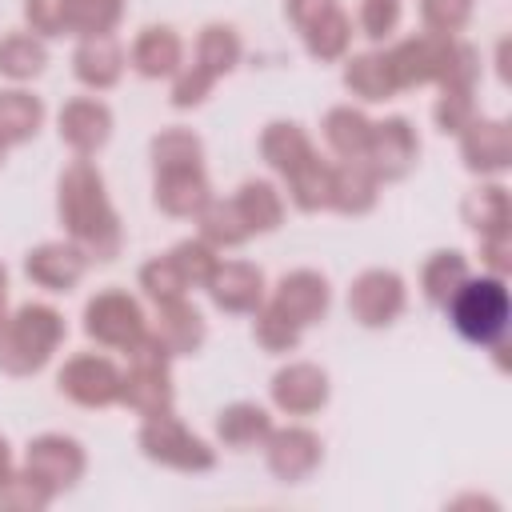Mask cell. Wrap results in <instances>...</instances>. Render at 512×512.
<instances>
[{
    "instance_id": "cell-1",
    "label": "cell",
    "mask_w": 512,
    "mask_h": 512,
    "mask_svg": "<svg viewBox=\"0 0 512 512\" xmlns=\"http://www.w3.org/2000/svg\"><path fill=\"white\" fill-rule=\"evenodd\" d=\"M60 220L88 260H112L120 252V220L104 196V176L84 156L60 176Z\"/></svg>"
},
{
    "instance_id": "cell-2",
    "label": "cell",
    "mask_w": 512,
    "mask_h": 512,
    "mask_svg": "<svg viewBox=\"0 0 512 512\" xmlns=\"http://www.w3.org/2000/svg\"><path fill=\"white\" fill-rule=\"evenodd\" d=\"M60 340H64L60 312L48 304H24L0 328V368L12 376H28L48 364Z\"/></svg>"
},
{
    "instance_id": "cell-3",
    "label": "cell",
    "mask_w": 512,
    "mask_h": 512,
    "mask_svg": "<svg viewBox=\"0 0 512 512\" xmlns=\"http://www.w3.org/2000/svg\"><path fill=\"white\" fill-rule=\"evenodd\" d=\"M448 320L452 328L472 340V344H496L508 336V316H512V304H508V288H504V276H480V280H464L452 296H448Z\"/></svg>"
},
{
    "instance_id": "cell-4",
    "label": "cell",
    "mask_w": 512,
    "mask_h": 512,
    "mask_svg": "<svg viewBox=\"0 0 512 512\" xmlns=\"http://www.w3.org/2000/svg\"><path fill=\"white\" fill-rule=\"evenodd\" d=\"M168 352L164 344L144 332L132 348H128V372L120 376V400L140 412V416H156V412H172V384H168Z\"/></svg>"
},
{
    "instance_id": "cell-5",
    "label": "cell",
    "mask_w": 512,
    "mask_h": 512,
    "mask_svg": "<svg viewBox=\"0 0 512 512\" xmlns=\"http://www.w3.org/2000/svg\"><path fill=\"white\" fill-rule=\"evenodd\" d=\"M140 448L148 460H160L168 468H180V472H204L212 468V448L204 440H196L172 412H156V416H144V428H140Z\"/></svg>"
},
{
    "instance_id": "cell-6",
    "label": "cell",
    "mask_w": 512,
    "mask_h": 512,
    "mask_svg": "<svg viewBox=\"0 0 512 512\" xmlns=\"http://www.w3.org/2000/svg\"><path fill=\"white\" fill-rule=\"evenodd\" d=\"M84 332L104 348H124L128 352L148 332V324H144L140 304L128 292H100L84 308Z\"/></svg>"
},
{
    "instance_id": "cell-7",
    "label": "cell",
    "mask_w": 512,
    "mask_h": 512,
    "mask_svg": "<svg viewBox=\"0 0 512 512\" xmlns=\"http://www.w3.org/2000/svg\"><path fill=\"white\" fill-rule=\"evenodd\" d=\"M448 48H452V36H436V32L408 36L396 48H388L384 60H388V72H392L396 92L440 80L444 76V64H448Z\"/></svg>"
},
{
    "instance_id": "cell-8",
    "label": "cell",
    "mask_w": 512,
    "mask_h": 512,
    "mask_svg": "<svg viewBox=\"0 0 512 512\" xmlns=\"http://www.w3.org/2000/svg\"><path fill=\"white\" fill-rule=\"evenodd\" d=\"M348 312L368 324V328H384L404 312V280L388 268H368L352 280L348 288Z\"/></svg>"
},
{
    "instance_id": "cell-9",
    "label": "cell",
    "mask_w": 512,
    "mask_h": 512,
    "mask_svg": "<svg viewBox=\"0 0 512 512\" xmlns=\"http://www.w3.org/2000/svg\"><path fill=\"white\" fill-rule=\"evenodd\" d=\"M416 156H420V140H416V132H412V124L404 116H392V120L372 124L364 164L376 172V180H400V176H408V168L416 164Z\"/></svg>"
},
{
    "instance_id": "cell-10",
    "label": "cell",
    "mask_w": 512,
    "mask_h": 512,
    "mask_svg": "<svg viewBox=\"0 0 512 512\" xmlns=\"http://www.w3.org/2000/svg\"><path fill=\"white\" fill-rule=\"evenodd\" d=\"M56 384H60L64 396H72L84 408H104V404L120 400V372L104 356H72L60 368Z\"/></svg>"
},
{
    "instance_id": "cell-11",
    "label": "cell",
    "mask_w": 512,
    "mask_h": 512,
    "mask_svg": "<svg viewBox=\"0 0 512 512\" xmlns=\"http://www.w3.org/2000/svg\"><path fill=\"white\" fill-rule=\"evenodd\" d=\"M24 472H32L48 492H60L68 484L80 480L84 472V452L76 440L68 436H40L28 444V456H24Z\"/></svg>"
},
{
    "instance_id": "cell-12",
    "label": "cell",
    "mask_w": 512,
    "mask_h": 512,
    "mask_svg": "<svg viewBox=\"0 0 512 512\" xmlns=\"http://www.w3.org/2000/svg\"><path fill=\"white\" fill-rule=\"evenodd\" d=\"M204 288L220 312H256L264 304V272L244 260L216 264V272L208 276Z\"/></svg>"
},
{
    "instance_id": "cell-13",
    "label": "cell",
    "mask_w": 512,
    "mask_h": 512,
    "mask_svg": "<svg viewBox=\"0 0 512 512\" xmlns=\"http://www.w3.org/2000/svg\"><path fill=\"white\" fill-rule=\"evenodd\" d=\"M272 304H276L296 328H308V324L324 320V312H328V280H324L320 272H312V268H296V272H288V276L276 284Z\"/></svg>"
},
{
    "instance_id": "cell-14",
    "label": "cell",
    "mask_w": 512,
    "mask_h": 512,
    "mask_svg": "<svg viewBox=\"0 0 512 512\" xmlns=\"http://www.w3.org/2000/svg\"><path fill=\"white\" fill-rule=\"evenodd\" d=\"M108 136H112V112H108V104H100L92 96H80V100H68L60 108V140L76 156H92L96 148H104Z\"/></svg>"
},
{
    "instance_id": "cell-15",
    "label": "cell",
    "mask_w": 512,
    "mask_h": 512,
    "mask_svg": "<svg viewBox=\"0 0 512 512\" xmlns=\"http://www.w3.org/2000/svg\"><path fill=\"white\" fill-rule=\"evenodd\" d=\"M84 268H88V256H84L76 244H64V240H60V244H40V248H32L28 260H24L28 280L40 284V288H48V292H68V288H76L80 276H84Z\"/></svg>"
},
{
    "instance_id": "cell-16",
    "label": "cell",
    "mask_w": 512,
    "mask_h": 512,
    "mask_svg": "<svg viewBox=\"0 0 512 512\" xmlns=\"http://www.w3.org/2000/svg\"><path fill=\"white\" fill-rule=\"evenodd\" d=\"M272 400L288 416H308L328 400V376L316 364H288L272 376Z\"/></svg>"
},
{
    "instance_id": "cell-17",
    "label": "cell",
    "mask_w": 512,
    "mask_h": 512,
    "mask_svg": "<svg viewBox=\"0 0 512 512\" xmlns=\"http://www.w3.org/2000/svg\"><path fill=\"white\" fill-rule=\"evenodd\" d=\"M460 152L472 172H504L512 160V132L504 120L472 116V124L460 132Z\"/></svg>"
},
{
    "instance_id": "cell-18",
    "label": "cell",
    "mask_w": 512,
    "mask_h": 512,
    "mask_svg": "<svg viewBox=\"0 0 512 512\" xmlns=\"http://www.w3.org/2000/svg\"><path fill=\"white\" fill-rule=\"evenodd\" d=\"M148 332L164 344L168 356H188L204 344V320L192 304H184V296L180 300H160L156 304V324Z\"/></svg>"
},
{
    "instance_id": "cell-19",
    "label": "cell",
    "mask_w": 512,
    "mask_h": 512,
    "mask_svg": "<svg viewBox=\"0 0 512 512\" xmlns=\"http://www.w3.org/2000/svg\"><path fill=\"white\" fill-rule=\"evenodd\" d=\"M320 464V440L308 428L268 432V468L280 480H304Z\"/></svg>"
},
{
    "instance_id": "cell-20",
    "label": "cell",
    "mask_w": 512,
    "mask_h": 512,
    "mask_svg": "<svg viewBox=\"0 0 512 512\" xmlns=\"http://www.w3.org/2000/svg\"><path fill=\"white\" fill-rule=\"evenodd\" d=\"M212 200L204 168H172V172H156V204L168 216H196L204 204Z\"/></svg>"
},
{
    "instance_id": "cell-21",
    "label": "cell",
    "mask_w": 512,
    "mask_h": 512,
    "mask_svg": "<svg viewBox=\"0 0 512 512\" xmlns=\"http://www.w3.org/2000/svg\"><path fill=\"white\" fill-rule=\"evenodd\" d=\"M376 184L380 180L364 160H340V164H332V200H328V208L360 216L376 204Z\"/></svg>"
},
{
    "instance_id": "cell-22",
    "label": "cell",
    "mask_w": 512,
    "mask_h": 512,
    "mask_svg": "<svg viewBox=\"0 0 512 512\" xmlns=\"http://www.w3.org/2000/svg\"><path fill=\"white\" fill-rule=\"evenodd\" d=\"M72 64H76L80 84H88V88H112L120 80V72H124V52H120V44L112 36H88L76 48Z\"/></svg>"
},
{
    "instance_id": "cell-23",
    "label": "cell",
    "mask_w": 512,
    "mask_h": 512,
    "mask_svg": "<svg viewBox=\"0 0 512 512\" xmlns=\"http://www.w3.org/2000/svg\"><path fill=\"white\" fill-rule=\"evenodd\" d=\"M368 136H372V120L352 104H340L324 116V140L340 160H364Z\"/></svg>"
},
{
    "instance_id": "cell-24",
    "label": "cell",
    "mask_w": 512,
    "mask_h": 512,
    "mask_svg": "<svg viewBox=\"0 0 512 512\" xmlns=\"http://www.w3.org/2000/svg\"><path fill=\"white\" fill-rule=\"evenodd\" d=\"M132 68L140 76H172L180 68V36L172 28H144L132 44Z\"/></svg>"
},
{
    "instance_id": "cell-25",
    "label": "cell",
    "mask_w": 512,
    "mask_h": 512,
    "mask_svg": "<svg viewBox=\"0 0 512 512\" xmlns=\"http://www.w3.org/2000/svg\"><path fill=\"white\" fill-rule=\"evenodd\" d=\"M260 152H264V160H268L280 176H288L292 168H300V164L312 156V140L304 136L300 124H292V120H276V124L264 128V136H260Z\"/></svg>"
},
{
    "instance_id": "cell-26",
    "label": "cell",
    "mask_w": 512,
    "mask_h": 512,
    "mask_svg": "<svg viewBox=\"0 0 512 512\" xmlns=\"http://www.w3.org/2000/svg\"><path fill=\"white\" fill-rule=\"evenodd\" d=\"M288 196L300 212H320L332 200V164H324L316 152L288 172Z\"/></svg>"
},
{
    "instance_id": "cell-27",
    "label": "cell",
    "mask_w": 512,
    "mask_h": 512,
    "mask_svg": "<svg viewBox=\"0 0 512 512\" xmlns=\"http://www.w3.org/2000/svg\"><path fill=\"white\" fill-rule=\"evenodd\" d=\"M40 120H44V104L32 92H20V88L0 92V140L4 144L32 140L36 128H40Z\"/></svg>"
},
{
    "instance_id": "cell-28",
    "label": "cell",
    "mask_w": 512,
    "mask_h": 512,
    "mask_svg": "<svg viewBox=\"0 0 512 512\" xmlns=\"http://www.w3.org/2000/svg\"><path fill=\"white\" fill-rule=\"evenodd\" d=\"M196 220H200L204 244H212V248H236V244H244L252 236L244 216H240V208H236V200H208L196 212Z\"/></svg>"
},
{
    "instance_id": "cell-29",
    "label": "cell",
    "mask_w": 512,
    "mask_h": 512,
    "mask_svg": "<svg viewBox=\"0 0 512 512\" xmlns=\"http://www.w3.org/2000/svg\"><path fill=\"white\" fill-rule=\"evenodd\" d=\"M344 84H348L352 96H360V100H388V96H396V84H392V72H388L384 52L352 56V60L344 64Z\"/></svg>"
},
{
    "instance_id": "cell-30",
    "label": "cell",
    "mask_w": 512,
    "mask_h": 512,
    "mask_svg": "<svg viewBox=\"0 0 512 512\" xmlns=\"http://www.w3.org/2000/svg\"><path fill=\"white\" fill-rule=\"evenodd\" d=\"M124 16V0H64V32L108 36Z\"/></svg>"
},
{
    "instance_id": "cell-31",
    "label": "cell",
    "mask_w": 512,
    "mask_h": 512,
    "mask_svg": "<svg viewBox=\"0 0 512 512\" xmlns=\"http://www.w3.org/2000/svg\"><path fill=\"white\" fill-rule=\"evenodd\" d=\"M236 208H240L248 232H272L284 220V200L268 180H248L236 192Z\"/></svg>"
},
{
    "instance_id": "cell-32",
    "label": "cell",
    "mask_w": 512,
    "mask_h": 512,
    "mask_svg": "<svg viewBox=\"0 0 512 512\" xmlns=\"http://www.w3.org/2000/svg\"><path fill=\"white\" fill-rule=\"evenodd\" d=\"M216 432H220V440L232 444V448H252V444H260V440H268L272 420H268V412L256 408V404H232V408L220 412Z\"/></svg>"
},
{
    "instance_id": "cell-33",
    "label": "cell",
    "mask_w": 512,
    "mask_h": 512,
    "mask_svg": "<svg viewBox=\"0 0 512 512\" xmlns=\"http://www.w3.org/2000/svg\"><path fill=\"white\" fill-rule=\"evenodd\" d=\"M464 220H468V224H472L480 236L508 228V224H512L508 192H504L500 184H484V188L468 192V196H464Z\"/></svg>"
},
{
    "instance_id": "cell-34",
    "label": "cell",
    "mask_w": 512,
    "mask_h": 512,
    "mask_svg": "<svg viewBox=\"0 0 512 512\" xmlns=\"http://www.w3.org/2000/svg\"><path fill=\"white\" fill-rule=\"evenodd\" d=\"M48 64L44 44L36 40V32H12L0 40V72L12 80H32L40 76Z\"/></svg>"
},
{
    "instance_id": "cell-35",
    "label": "cell",
    "mask_w": 512,
    "mask_h": 512,
    "mask_svg": "<svg viewBox=\"0 0 512 512\" xmlns=\"http://www.w3.org/2000/svg\"><path fill=\"white\" fill-rule=\"evenodd\" d=\"M196 64L212 76H224L240 64V36L228 24H208L196 40Z\"/></svg>"
},
{
    "instance_id": "cell-36",
    "label": "cell",
    "mask_w": 512,
    "mask_h": 512,
    "mask_svg": "<svg viewBox=\"0 0 512 512\" xmlns=\"http://www.w3.org/2000/svg\"><path fill=\"white\" fill-rule=\"evenodd\" d=\"M348 40H352V20H348L340 8H332L328 16H320L316 24L304 28V44H308V52H312L316 60H336V56H344V52H348Z\"/></svg>"
},
{
    "instance_id": "cell-37",
    "label": "cell",
    "mask_w": 512,
    "mask_h": 512,
    "mask_svg": "<svg viewBox=\"0 0 512 512\" xmlns=\"http://www.w3.org/2000/svg\"><path fill=\"white\" fill-rule=\"evenodd\" d=\"M468 280V264L460 252H436L424 272H420V284H424V296L432 304H448V296Z\"/></svg>"
},
{
    "instance_id": "cell-38",
    "label": "cell",
    "mask_w": 512,
    "mask_h": 512,
    "mask_svg": "<svg viewBox=\"0 0 512 512\" xmlns=\"http://www.w3.org/2000/svg\"><path fill=\"white\" fill-rule=\"evenodd\" d=\"M200 140L188 128H168L152 140V164L156 172H172V168H200Z\"/></svg>"
},
{
    "instance_id": "cell-39",
    "label": "cell",
    "mask_w": 512,
    "mask_h": 512,
    "mask_svg": "<svg viewBox=\"0 0 512 512\" xmlns=\"http://www.w3.org/2000/svg\"><path fill=\"white\" fill-rule=\"evenodd\" d=\"M140 288L160 304V300H180L188 292V280H184L180 264L172 260V252H168V256H156L140 268Z\"/></svg>"
},
{
    "instance_id": "cell-40",
    "label": "cell",
    "mask_w": 512,
    "mask_h": 512,
    "mask_svg": "<svg viewBox=\"0 0 512 512\" xmlns=\"http://www.w3.org/2000/svg\"><path fill=\"white\" fill-rule=\"evenodd\" d=\"M256 340L268 352H292L300 344V328L276 304H260L256 308Z\"/></svg>"
},
{
    "instance_id": "cell-41",
    "label": "cell",
    "mask_w": 512,
    "mask_h": 512,
    "mask_svg": "<svg viewBox=\"0 0 512 512\" xmlns=\"http://www.w3.org/2000/svg\"><path fill=\"white\" fill-rule=\"evenodd\" d=\"M172 260L180 264L188 288L208 284V276H212L216 264H220V260L212 256V244H204V240H184V244H176V248H172Z\"/></svg>"
},
{
    "instance_id": "cell-42",
    "label": "cell",
    "mask_w": 512,
    "mask_h": 512,
    "mask_svg": "<svg viewBox=\"0 0 512 512\" xmlns=\"http://www.w3.org/2000/svg\"><path fill=\"white\" fill-rule=\"evenodd\" d=\"M52 500V492L32 476V472H20V476H8L0 484V508H20V512H36Z\"/></svg>"
},
{
    "instance_id": "cell-43",
    "label": "cell",
    "mask_w": 512,
    "mask_h": 512,
    "mask_svg": "<svg viewBox=\"0 0 512 512\" xmlns=\"http://www.w3.org/2000/svg\"><path fill=\"white\" fill-rule=\"evenodd\" d=\"M424 24H428V32H436V36H456L464 24H468V16H472V0H424Z\"/></svg>"
},
{
    "instance_id": "cell-44",
    "label": "cell",
    "mask_w": 512,
    "mask_h": 512,
    "mask_svg": "<svg viewBox=\"0 0 512 512\" xmlns=\"http://www.w3.org/2000/svg\"><path fill=\"white\" fill-rule=\"evenodd\" d=\"M436 128L440 132H464L468 124H472V116H476V108H472V92H460V88H444V96L436 100Z\"/></svg>"
},
{
    "instance_id": "cell-45",
    "label": "cell",
    "mask_w": 512,
    "mask_h": 512,
    "mask_svg": "<svg viewBox=\"0 0 512 512\" xmlns=\"http://www.w3.org/2000/svg\"><path fill=\"white\" fill-rule=\"evenodd\" d=\"M400 24V0H360V28L372 40H384Z\"/></svg>"
},
{
    "instance_id": "cell-46",
    "label": "cell",
    "mask_w": 512,
    "mask_h": 512,
    "mask_svg": "<svg viewBox=\"0 0 512 512\" xmlns=\"http://www.w3.org/2000/svg\"><path fill=\"white\" fill-rule=\"evenodd\" d=\"M212 84H216V76L204 72L200 64H192V68H184V72L176 76V84H172V104H176V108H192V104H200V100L212 92Z\"/></svg>"
},
{
    "instance_id": "cell-47",
    "label": "cell",
    "mask_w": 512,
    "mask_h": 512,
    "mask_svg": "<svg viewBox=\"0 0 512 512\" xmlns=\"http://www.w3.org/2000/svg\"><path fill=\"white\" fill-rule=\"evenodd\" d=\"M24 20L36 36H60L64 32V0H28Z\"/></svg>"
},
{
    "instance_id": "cell-48",
    "label": "cell",
    "mask_w": 512,
    "mask_h": 512,
    "mask_svg": "<svg viewBox=\"0 0 512 512\" xmlns=\"http://www.w3.org/2000/svg\"><path fill=\"white\" fill-rule=\"evenodd\" d=\"M480 248H484V260H488L492 276H504L508 264H512V232L508 228L488 232V236H480Z\"/></svg>"
},
{
    "instance_id": "cell-49",
    "label": "cell",
    "mask_w": 512,
    "mask_h": 512,
    "mask_svg": "<svg viewBox=\"0 0 512 512\" xmlns=\"http://www.w3.org/2000/svg\"><path fill=\"white\" fill-rule=\"evenodd\" d=\"M336 8V0H288V16L296 20V28L304 32L308 24H316L320 16H328Z\"/></svg>"
},
{
    "instance_id": "cell-50",
    "label": "cell",
    "mask_w": 512,
    "mask_h": 512,
    "mask_svg": "<svg viewBox=\"0 0 512 512\" xmlns=\"http://www.w3.org/2000/svg\"><path fill=\"white\" fill-rule=\"evenodd\" d=\"M12 476V456H8V444L0 440V484Z\"/></svg>"
},
{
    "instance_id": "cell-51",
    "label": "cell",
    "mask_w": 512,
    "mask_h": 512,
    "mask_svg": "<svg viewBox=\"0 0 512 512\" xmlns=\"http://www.w3.org/2000/svg\"><path fill=\"white\" fill-rule=\"evenodd\" d=\"M4 288H8V272H4V264H0V328H4Z\"/></svg>"
},
{
    "instance_id": "cell-52",
    "label": "cell",
    "mask_w": 512,
    "mask_h": 512,
    "mask_svg": "<svg viewBox=\"0 0 512 512\" xmlns=\"http://www.w3.org/2000/svg\"><path fill=\"white\" fill-rule=\"evenodd\" d=\"M4 148H8V144H4V140H0V164H4Z\"/></svg>"
}]
</instances>
